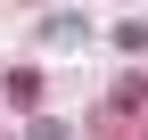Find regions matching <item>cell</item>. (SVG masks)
<instances>
[{
  "label": "cell",
  "instance_id": "obj_1",
  "mask_svg": "<svg viewBox=\"0 0 148 140\" xmlns=\"http://www.w3.org/2000/svg\"><path fill=\"white\" fill-rule=\"evenodd\" d=\"M41 41H49V49H82L90 25H82V16H41Z\"/></svg>",
  "mask_w": 148,
  "mask_h": 140
},
{
  "label": "cell",
  "instance_id": "obj_2",
  "mask_svg": "<svg viewBox=\"0 0 148 140\" xmlns=\"http://www.w3.org/2000/svg\"><path fill=\"white\" fill-rule=\"evenodd\" d=\"M0 91H8V99H16L25 115H41V74H33V66H16V74L0 82Z\"/></svg>",
  "mask_w": 148,
  "mask_h": 140
},
{
  "label": "cell",
  "instance_id": "obj_3",
  "mask_svg": "<svg viewBox=\"0 0 148 140\" xmlns=\"http://www.w3.org/2000/svg\"><path fill=\"white\" fill-rule=\"evenodd\" d=\"M107 107H115V115H148V74H123Z\"/></svg>",
  "mask_w": 148,
  "mask_h": 140
},
{
  "label": "cell",
  "instance_id": "obj_4",
  "mask_svg": "<svg viewBox=\"0 0 148 140\" xmlns=\"http://www.w3.org/2000/svg\"><path fill=\"white\" fill-rule=\"evenodd\" d=\"M107 41H115V49H148V25H115Z\"/></svg>",
  "mask_w": 148,
  "mask_h": 140
},
{
  "label": "cell",
  "instance_id": "obj_5",
  "mask_svg": "<svg viewBox=\"0 0 148 140\" xmlns=\"http://www.w3.org/2000/svg\"><path fill=\"white\" fill-rule=\"evenodd\" d=\"M25 140H66V124H58V115H33V124H25Z\"/></svg>",
  "mask_w": 148,
  "mask_h": 140
}]
</instances>
